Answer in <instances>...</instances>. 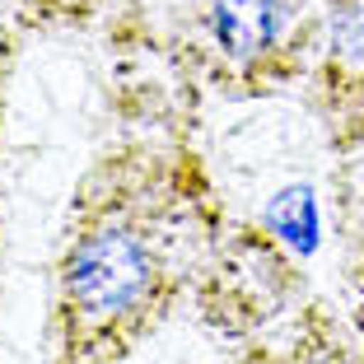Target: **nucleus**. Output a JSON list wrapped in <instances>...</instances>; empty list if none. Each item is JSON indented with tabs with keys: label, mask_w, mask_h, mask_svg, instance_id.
I'll return each mask as SVG.
<instances>
[{
	"label": "nucleus",
	"mask_w": 364,
	"mask_h": 364,
	"mask_svg": "<svg viewBox=\"0 0 364 364\" xmlns=\"http://www.w3.org/2000/svg\"><path fill=\"white\" fill-rule=\"evenodd\" d=\"M289 10L285 0H210V28L229 56H257L280 38Z\"/></svg>",
	"instance_id": "obj_2"
},
{
	"label": "nucleus",
	"mask_w": 364,
	"mask_h": 364,
	"mask_svg": "<svg viewBox=\"0 0 364 364\" xmlns=\"http://www.w3.org/2000/svg\"><path fill=\"white\" fill-rule=\"evenodd\" d=\"M271 225H276L280 234L289 238V243L299 247V252H309V247L318 243V215H313V196L304 192V187H289V192H280L276 205H271Z\"/></svg>",
	"instance_id": "obj_3"
},
{
	"label": "nucleus",
	"mask_w": 364,
	"mask_h": 364,
	"mask_svg": "<svg viewBox=\"0 0 364 364\" xmlns=\"http://www.w3.org/2000/svg\"><path fill=\"white\" fill-rule=\"evenodd\" d=\"M150 285V252L136 234L127 229H107L80 243L70 262V289L85 309L98 313H122L145 294Z\"/></svg>",
	"instance_id": "obj_1"
},
{
	"label": "nucleus",
	"mask_w": 364,
	"mask_h": 364,
	"mask_svg": "<svg viewBox=\"0 0 364 364\" xmlns=\"http://www.w3.org/2000/svg\"><path fill=\"white\" fill-rule=\"evenodd\" d=\"M332 43H336V52H341L346 61L364 65V0H355V5H341V10H336Z\"/></svg>",
	"instance_id": "obj_4"
}]
</instances>
